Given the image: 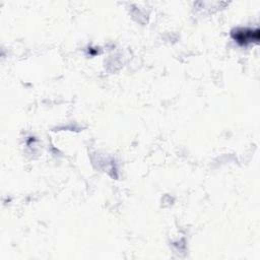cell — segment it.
I'll return each mask as SVG.
<instances>
[{"label": "cell", "mask_w": 260, "mask_h": 260, "mask_svg": "<svg viewBox=\"0 0 260 260\" xmlns=\"http://www.w3.org/2000/svg\"><path fill=\"white\" fill-rule=\"evenodd\" d=\"M233 38L241 45H247L251 42H258L259 30L249 29V28H239L233 32Z\"/></svg>", "instance_id": "1"}]
</instances>
